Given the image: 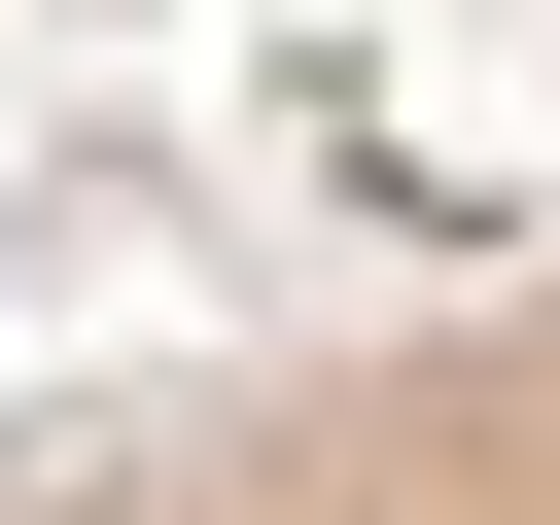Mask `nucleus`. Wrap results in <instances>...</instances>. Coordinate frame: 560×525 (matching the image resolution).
I'll return each instance as SVG.
<instances>
[{"mask_svg":"<svg viewBox=\"0 0 560 525\" xmlns=\"http://www.w3.org/2000/svg\"><path fill=\"white\" fill-rule=\"evenodd\" d=\"M0 525H560V280H455L315 385H210V420L0 490Z\"/></svg>","mask_w":560,"mask_h":525,"instance_id":"f257e3e1","label":"nucleus"}]
</instances>
